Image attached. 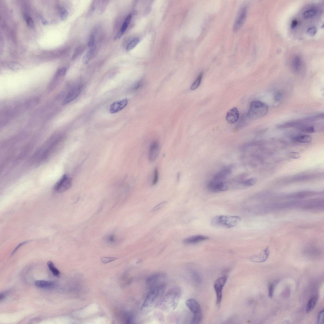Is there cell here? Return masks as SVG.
Segmentation results:
<instances>
[{
  "label": "cell",
  "mask_w": 324,
  "mask_h": 324,
  "mask_svg": "<svg viewBox=\"0 0 324 324\" xmlns=\"http://www.w3.org/2000/svg\"><path fill=\"white\" fill-rule=\"evenodd\" d=\"M232 170L230 167H227L222 169L214 176L213 180L222 181L231 173Z\"/></svg>",
  "instance_id": "e0dca14e"
},
{
  "label": "cell",
  "mask_w": 324,
  "mask_h": 324,
  "mask_svg": "<svg viewBox=\"0 0 324 324\" xmlns=\"http://www.w3.org/2000/svg\"><path fill=\"white\" fill-rule=\"evenodd\" d=\"M6 293L3 292L1 293V296H0V300H1V301L4 299V298L6 295Z\"/></svg>",
  "instance_id": "816d5d0a"
},
{
  "label": "cell",
  "mask_w": 324,
  "mask_h": 324,
  "mask_svg": "<svg viewBox=\"0 0 324 324\" xmlns=\"http://www.w3.org/2000/svg\"><path fill=\"white\" fill-rule=\"evenodd\" d=\"M36 286L39 288L45 289H52L55 288L56 284L55 283L52 281L39 280L35 283Z\"/></svg>",
  "instance_id": "d6986e66"
},
{
  "label": "cell",
  "mask_w": 324,
  "mask_h": 324,
  "mask_svg": "<svg viewBox=\"0 0 324 324\" xmlns=\"http://www.w3.org/2000/svg\"><path fill=\"white\" fill-rule=\"evenodd\" d=\"M293 139L298 142L302 143H309L312 141L311 136L307 135L298 136L294 138Z\"/></svg>",
  "instance_id": "7402d4cb"
},
{
  "label": "cell",
  "mask_w": 324,
  "mask_h": 324,
  "mask_svg": "<svg viewBox=\"0 0 324 324\" xmlns=\"http://www.w3.org/2000/svg\"><path fill=\"white\" fill-rule=\"evenodd\" d=\"M81 91V86H78L74 87L68 93L63 102V105H66L76 99L79 95Z\"/></svg>",
  "instance_id": "4fadbf2b"
},
{
  "label": "cell",
  "mask_w": 324,
  "mask_h": 324,
  "mask_svg": "<svg viewBox=\"0 0 324 324\" xmlns=\"http://www.w3.org/2000/svg\"><path fill=\"white\" fill-rule=\"evenodd\" d=\"M123 34L120 31L115 36L114 39L115 40H118L121 38Z\"/></svg>",
  "instance_id": "681fc988"
},
{
  "label": "cell",
  "mask_w": 324,
  "mask_h": 324,
  "mask_svg": "<svg viewBox=\"0 0 324 324\" xmlns=\"http://www.w3.org/2000/svg\"><path fill=\"white\" fill-rule=\"evenodd\" d=\"M257 182V179L256 178H252L246 180H244L241 183V184L245 185V186H252L255 184Z\"/></svg>",
  "instance_id": "f546056e"
},
{
  "label": "cell",
  "mask_w": 324,
  "mask_h": 324,
  "mask_svg": "<svg viewBox=\"0 0 324 324\" xmlns=\"http://www.w3.org/2000/svg\"><path fill=\"white\" fill-rule=\"evenodd\" d=\"M316 10L315 9L309 10L304 13L303 16L305 19H309L314 16L316 15Z\"/></svg>",
  "instance_id": "1f68e13d"
},
{
  "label": "cell",
  "mask_w": 324,
  "mask_h": 324,
  "mask_svg": "<svg viewBox=\"0 0 324 324\" xmlns=\"http://www.w3.org/2000/svg\"><path fill=\"white\" fill-rule=\"evenodd\" d=\"M166 276L164 274H157L149 277L146 279V285L149 290L157 287L165 286Z\"/></svg>",
  "instance_id": "8992f818"
},
{
  "label": "cell",
  "mask_w": 324,
  "mask_h": 324,
  "mask_svg": "<svg viewBox=\"0 0 324 324\" xmlns=\"http://www.w3.org/2000/svg\"><path fill=\"white\" fill-rule=\"evenodd\" d=\"M93 55V50H90L88 51L82 58V61L83 63L85 65L88 64L91 60L92 59Z\"/></svg>",
  "instance_id": "d4e9b609"
},
{
  "label": "cell",
  "mask_w": 324,
  "mask_h": 324,
  "mask_svg": "<svg viewBox=\"0 0 324 324\" xmlns=\"http://www.w3.org/2000/svg\"><path fill=\"white\" fill-rule=\"evenodd\" d=\"M29 241H26L20 243V244H19V245H17L16 247V248L14 250L13 252L12 253V255H13L17 251L20 249V247H21L25 244H26Z\"/></svg>",
  "instance_id": "bcb514c9"
},
{
  "label": "cell",
  "mask_w": 324,
  "mask_h": 324,
  "mask_svg": "<svg viewBox=\"0 0 324 324\" xmlns=\"http://www.w3.org/2000/svg\"><path fill=\"white\" fill-rule=\"evenodd\" d=\"M268 105L263 102L254 100L251 103L247 117L251 119H256L263 117L267 114Z\"/></svg>",
  "instance_id": "277c9868"
},
{
  "label": "cell",
  "mask_w": 324,
  "mask_h": 324,
  "mask_svg": "<svg viewBox=\"0 0 324 324\" xmlns=\"http://www.w3.org/2000/svg\"><path fill=\"white\" fill-rule=\"evenodd\" d=\"M302 65L301 57L298 56H295L292 61V67L294 72H298L300 70Z\"/></svg>",
  "instance_id": "44dd1931"
},
{
  "label": "cell",
  "mask_w": 324,
  "mask_h": 324,
  "mask_svg": "<svg viewBox=\"0 0 324 324\" xmlns=\"http://www.w3.org/2000/svg\"><path fill=\"white\" fill-rule=\"evenodd\" d=\"M227 276H223L217 279L215 282L214 287L216 294V304H219L221 302L222 298V290L226 283Z\"/></svg>",
  "instance_id": "9c48e42d"
},
{
  "label": "cell",
  "mask_w": 324,
  "mask_h": 324,
  "mask_svg": "<svg viewBox=\"0 0 324 324\" xmlns=\"http://www.w3.org/2000/svg\"><path fill=\"white\" fill-rule=\"evenodd\" d=\"M159 179L158 171L157 168H155L153 173L152 179L151 182L152 185H155L157 183Z\"/></svg>",
  "instance_id": "4dcf8cb0"
},
{
  "label": "cell",
  "mask_w": 324,
  "mask_h": 324,
  "mask_svg": "<svg viewBox=\"0 0 324 324\" xmlns=\"http://www.w3.org/2000/svg\"><path fill=\"white\" fill-rule=\"evenodd\" d=\"M143 84V79L140 80V81H138L135 83V84L133 86L132 90L133 91H136L139 89L141 87H142Z\"/></svg>",
  "instance_id": "8d00e7d4"
},
{
  "label": "cell",
  "mask_w": 324,
  "mask_h": 324,
  "mask_svg": "<svg viewBox=\"0 0 324 324\" xmlns=\"http://www.w3.org/2000/svg\"><path fill=\"white\" fill-rule=\"evenodd\" d=\"M132 15L131 14H129L126 17L125 21L124 22L121 29V32L123 34L126 31L127 27H128L130 23L131 20H132Z\"/></svg>",
  "instance_id": "484cf974"
},
{
  "label": "cell",
  "mask_w": 324,
  "mask_h": 324,
  "mask_svg": "<svg viewBox=\"0 0 324 324\" xmlns=\"http://www.w3.org/2000/svg\"><path fill=\"white\" fill-rule=\"evenodd\" d=\"M318 301V298L314 296L309 300L306 308V312L307 314L310 312L315 307Z\"/></svg>",
  "instance_id": "603a6c76"
},
{
  "label": "cell",
  "mask_w": 324,
  "mask_h": 324,
  "mask_svg": "<svg viewBox=\"0 0 324 324\" xmlns=\"http://www.w3.org/2000/svg\"><path fill=\"white\" fill-rule=\"evenodd\" d=\"M288 157L291 159H299L301 155L300 153L297 152H291L288 154Z\"/></svg>",
  "instance_id": "74e56055"
},
{
  "label": "cell",
  "mask_w": 324,
  "mask_h": 324,
  "mask_svg": "<svg viewBox=\"0 0 324 324\" xmlns=\"http://www.w3.org/2000/svg\"><path fill=\"white\" fill-rule=\"evenodd\" d=\"M203 75V72L200 73L198 77L196 79L195 81L193 83L191 87V89L192 90H195L201 84Z\"/></svg>",
  "instance_id": "83f0119b"
},
{
  "label": "cell",
  "mask_w": 324,
  "mask_h": 324,
  "mask_svg": "<svg viewBox=\"0 0 324 324\" xmlns=\"http://www.w3.org/2000/svg\"><path fill=\"white\" fill-rule=\"evenodd\" d=\"M324 310L320 311L318 316V324H323L324 323Z\"/></svg>",
  "instance_id": "60d3db41"
},
{
  "label": "cell",
  "mask_w": 324,
  "mask_h": 324,
  "mask_svg": "<svg viewBox=\"0 0 324 324\" xmlns=\"http://www.w3.org/2000/svg\"><path fill=\"white\" fill-rule=\"evenodd\" d=\"M128 104V100L127 99L115 101L111 105L110 112L112 114L116 113L125 107Z\"/></svg>",
  "instance_id": "5bb4252c"
},
{
  "label": "cell",
  "mask_w": 324,
  "mask_h": 324,
  "mask_svg": "<svg viewBox=\"0 0 324 324\" xmlns=\"http://www.w3.org/2000/svg\"><path fill=\"white\" fill-rule=\"evenodd\" d=\"M317 31V30L316 27H312L308 29L307 33L309 36H314Z\"/></svg>",
  "instance_id": "ab89813d"
},
{
  "label": "cell",
  "mask_w": 324,
  "mask_h": 324,
  "mask_svg": "<svg viewBox=\"0 0 324 324\" xmlns=\"http://www.w3.org/2000/svg\"><path fill=\"white\" fill-rule=\"evenodd\" d=\"M105 242L108 245H113L116 242V238L115 236L113 234L108 235L104 238Z\"/></svg>",
  "instance_id": "f1b7e54d"
},
{
  "label": "cell",
  "mask_w": 324,
  "mask_h": 324,
  "mask_svg": "<svg viewBox=\"0 0 324 324\" xmlns=\"http://www.w3.org/2000/svg\"><path fill=\"white\" fill-rule=\"evenodd\" d=\"M79 48H78L76 49L75 53L72 56V60H74L77 57L79 54Z\"/></svg>",
  "instance_id": "c3c4849f"
},
{
  "label": "cell",
  "mask_w": 324,
  "mask_h": 324,
  "mask_svg": "<svg viewBox=\"0 0 324 324\" xmlns=\"http://www.w3.org/2000/svg\"><path fill=\"white\" fill-rule=\"evenodd\" d=\"M160 150V144L157 141H153L149 148L148 159L151 162H154L158 157Z\"/></svg>",
  "instance_id": "7c38bea8"
},
{
  "label": "cell",
  "mask_w": 324,
  "mask_h": 324,
  "mask_svg": "<svg viewBox=\"0 0 324 324\" xmlns=\"http://www.w3.org/2000/svg\"><path fill=\"white\" fill-rule=\"evenodd\" d=\"M241 220V218L239 216L219 215L213 217L211 224L217 228L230 229L237 226Z\"/></svg>",
  "instance_id": "3957f363"
},
{
  "label": "cell",
  "mask_w": 324,
  "mask_h": 324,
  "mask_svg": "<svg viewBox=\"0 0 324 324\" xmlns=\"http://www.w3.org/2000/svg\"><path fill=\"white\" fill-rule=\"evenodd\" d=\"M95 42V38L94 36L92 35H91L90 36L88 40V46L90 47L93 46Z\"/></svg>",
  "instance_id": "7bdbcfd3"
},
{
  "label": "cell",
  "mask_w": 324,
  "mask_h": 324,
  "mask_svg": "<svg viewBox=\"0 0 324 324\" xmlns=\"http://www.w3.org/2000/svg\"><path fill=\"white\" fill-rule=\"evenodd\" d=\"M117 259L118 258L116 257H103L101 258L100 261L102 263L106 264Z\"/></svg>",
  "instance_id": "d590c367"
},
{
  "label": "cell",
  "mask_w": 324,
  "mask_h": 324,
  "mask_svg": "<svg viewBox=\"0 0 324 324\" xmlns=\"http://www.w3.org/2000/svg\"><path fill=\"white\" fill-rule=\"evenodd\" d=\"M181 291L177 287H174L169 290L160 302V308L166 311L174 310L179 303Z\"/></svg>",
  "instance_id": "7a4b0ae2"
},
{
  "label": "cell",
  "mask_w": 324,
  "mask_h": 324,
  "mask_svg": "<svg viewBox=\"0 0 324 324\" xmlns=\"http://www.w3.org/2000/svg\"><path fill=\"white\" fill-rule=\"evenodd\" d=\"M324 207V199H315L302 201L300 208L307 210H322Z\"/></svg>",
  "instance_id": "52a82bcc"
},
{
  "label": "cell",
  "mask_w": 324,
  "mask_h": 324,
  "mask_svg": "<svg viewBox=\"0 0 324 324\" xmlns=\"http://www.w3.org/2000/svg\"><path fill=\"white\" fill-rule=\"evenodd\" d=\"M139 42L140 39L139 38H133L127 45L126 47L127 52H129L135 48Z\"/></svg>",
  "instance_id": "cb8c5ba5"
},
{
  "label": "cell",
  "mask_w": 324,
  "mask_h": 324,
  "mask_svg": "<svg viewBox=\"0 0 324 324\" xmlns=\"http://www.w3.org/2000/svg\"><path fill=\"white\" fill-rule=\"evenodd\" d=\"M208 236L202 235H197L191 236L184 240L185 243L189 245H194L205 241L209 240Z\"/></svg>",
  "instance_id": "2e32d148"
},
{
  "label": "cell",
  "mask_w": 324,
  "mask_h": 324,
  "mask_svg": "<svg viewBox=\"0 0 324 324\" xmlns=\"http://www.w3.org/2000/svg\"><path fill=\"white\" fill-rule=\"evenodd\" d=\"M207 187L210 191L213 192H224L228 189V185L224 182L214 180L209 182Z\"/></svg>",
  "instance_id": "8fae6325"
},
{
  "label": "cell",
  "mask_w": 324,
  "mask_h": 324,
  "mask_svg": "<svg viewBox=\"0 0 324 324\" xmlns=\"http://www.w3.org/2000/svg\"><path fill=\"white\" fill-rule=\"evenodd\" d=\"M301 128L302 130L308 132L314 133L315 132V129L314 127L312 126H304V127H301Z\"/></svg>",
  "instance_id": "b9f144b4"
},
{
  "label": "cell",
  "mask_w": 324,
  "mask_h": 324,
  "mask_svg": "<svg viewBox=\"0 0 324 324\" xmlns=\"http://www.w3.org/2000/svg\"><path fill=\"white\" fill-rule=\"evenodd\" d=\"M72 184L71 178L67 175H64L54 185V190L57 192H63L70 189Z\"/></svg>",
  "instance_id": "ba28073f"
},
{
  "label": "cell",
  "mask_w": 324,
  "mask_h": 324,
  "mask_svg": "<svg viewBox=\"0 0 324 324\" xmlns=\"http://www.w3.org/2000/svg\"><path fill=\"white\" fill-rule=\"evenodd\" d=\"M185 304L193 314L191 323H199L201 321L202 316L201 307L198 302L194 299H190L186 301Z\"/></svg>",
  "instance_id": "5b68a950"
},
{
  "label": "cell",
  "mask_w": 324,
  "mask_h": 324,
  "mask_svg": "<svg viewBox=\"0 0 324 324\" xmlns=\"http://www.w3.org/2000/svg\"><path fill=\"white\" fill-rule=\"evenodd\" d=\"M274 289V286L273 284L269 286V288L268 296L269 298H272L273 296V293Z\"/></svg>",
  "instance_id": "ee69618b"
},
{
  "label": "cell",
  "mask_w": 324,
  "mask_h": 324,
  "mask_svg": "<svg viewBox=\"0 0 324 324\" xmlns=\"http://www.w3.org/2000/svg\"><path fill=\"white\" fill-rule=\"evenodd\" d=\"M269 253L270 252H269V247H267L260 254L253 256L252 258V260L256 263H263L267 260L269 256Z\"/></svg>",
  "instance_id": "ac0fdd59"
},
{
  "label": "cell",
  "mask_w": 324,
  "mask_h": 324,
  "mask_svg": "<svg viewBox=\"0 0 324 324\" xmlns=\"http://www.w3.org/2000/svg\"><path fill=\"white\" fill-rule=\"evenodd\" d=\"M24 19L26 21L28 26L30 28L33 29L34 27V24L32 18L28 15H24Z\"/></svg>",
  "instance_id": "d6a6232c"
},
{
  "label": "cell",
  "mask_w": 324,
  "mask_h": 324,
  "mask_svg": "<svg viewBox=\"0 0 324 324\" xmlns=\"http://www.w3.org/2000/svg\"><path fill=\"white\" fill-rule=\"evenodd\" d=\"M47 265H48L50 270L52 271L54 276L57 277L60 276V272L54 266L53 262L51 261H48L47 263Z\"/></svg>",
  "instance_id": "4316f807"
},
{
  "label": "cell",
  "mask_w": 324,
  "mask_h": 324,
  "mask_svg": "<svg viewBox=\"0 0 324 324\" xmlns=\"http://www.w3.org/2000/svg\"><path fill=\"white\" fill-rule=\"evenodd\" d=\"M8 67L10 70L14 71H16L20 70L22 66L20 63L15 62H13L9 63Z\"/></svg>",
  "instance_id": "836d02e7"
},
{
  "label": "cell",
  "mask_w": 324,
  "mask_h": 324,
  "mask_svg": "<svg viewBox=\"0 0 324 324\" xmlns=\"http://www.w3.org/2000/svg\"><path fill=\"white\" fill-rule=\"evenodd\" d=\"M316 194L315 193L312 192H301L288 195L286 196V198L287 199H301L309 197Z\"/></svg>",
  "instance_id": "ffe728a7"
},
{
  "label": "cell",
  "mask_w": 324,
  "mask_h": 324,
  "mask_svg": "<svg viewBox=\"0 0 324 324\" xmlns=\"http://www.w3.org/2000/svg\"><path fill=\"white\" fill-rule=\"evenodd\" d=\"M239 117V113L237 108H233L227 112L226 116V119L229 123L233 124L238 121Z\"/></svg>",
  "instance_id": "9a60e30c"
},
{
  "label": "cell",
  "mask_w": 324,
  "mask_h": 324,
  "mask_svg": "<svg viewBox=\"0 0 324 324\" xmlns=\"http://www.w3.org/2000/svg\"><path fill=\"white\" fill-rule=\"evenodd\" d=\"M298 24V21L296 20H293L291 23V28L292 29L295 28Z\"/></svg>",
  "instance_id": "f907efd6"
},
{
  "label": "cell",
  "mask_w": 324,
  "mask_h": 324,
  "mask_svg": "<svg viewBox=\"0 0 324 324\" xmlns=\"http://www.w3.org/2000/svg\"><path fill=\"white\" fill-rule=\"evenodd\" d=\"M165 286L157 287L149 291L143 304L141 311L148 313L155 309L161 302L165 288Z\"/></svg>",
  "instance_id": "6da1fadb"
},
{
  "label": "cell",
  "mask_w": 324,
  "mask_h": 324,
  "mask_svg": "<svg viewBox=\"0 0 324 324\" xmlns=\"http://www.w3.org/2000/svg\"><path fill=\"white\" fill-rule=\"evenodd\" d=\"M68 15V13L67 10L64 8H61L60 11V16L61 19L63 20L66 19Z\"/></svg>",
  "instance_id": "f35d334b"
},
{
  "label": "cell",
  "mask_w": 324,
  "mask_h": 324,
  "mask_svg": "<svg viewBox=\"0 0 324 324\" xmlns=\"http://www.w3.org/2000/svg\"><path fill=\"white\" fill-rule=\"evenodd\" d=\"M67 68L65 67L59 69L56 72L54 78H58L64 76L66 73Z\"/></svg>",
  "instance_id": "e575fe53"
},
{
  "label": "cell",
  "mask_w": 324,
  "mask_h": 324,
  "mask_svg": "<svg viewBox=\"0 0 324 324\" xmlns=\"http://www.w3.org/2000/svg\"><path fill=\"white\" fill-rule=\"evenodd\" d=\"M247 7L245 5H243L240 8L233 28L234 32L239 30L244 23L247 16Z\"/></svg>",
  "instance_id": "30bf717a"
},
{
  "label": "cell",
  "mask_w": 324,
  "mask_h": 324,
  "mask_svg": "<svg viewBox=\"0 0 324 324\" xmlns=\"http://www.w3.org/2000/svg\"><path fill=\"white\" fill-rule=\"evenodd\" d=\"M167 202L164 201L160 203L157 206H156L153 209L152 211H154L157 210L162 208L163 206H164L166 204Z\"/></svg>",
  "instance_id": "f6af8a7d"
},
{
  "label": "cell",
  "mask_w": 324,
  "mask_h": 324,
  "mask_svg": "<svg viewBox=\"0 0 324 324\" xmlns=\"http://www.w3.org/2000/svg\"><path fill=\"white\" fill-rule=\"evenodd\" d=\"M282 97L281 93L279 92H276L275 95V100L277 102L279 101L281 99Z\"/></svg>",
  "instance_id": "7dc6e473"
}]
</instances>
